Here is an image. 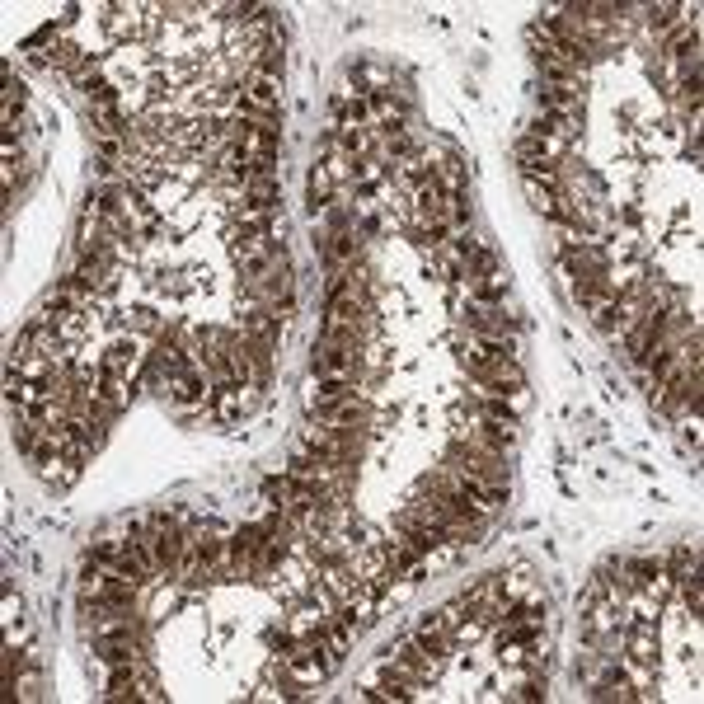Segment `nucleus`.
Wrapping results in <instances>:
<instances>
[{"label": "nucleus", "instance_id": "nucleus-3", "mask_svg": "<svg viewBox=\"0 0 704 704\" xmlns=\"http://www.w3.org/2000/svg\"><path fill=\"white\" fill-rule=\"evenodd\" d=\"M137 367V343L132 338H118L113 348H108V362H104V371H113V376H123L127 381V371Z\"/></svg>", "mask_w": 704, "mask_h": 704}, {"label": "nucleus", "instance_id": "nucleus-1", "mask_svg": "<svg viewBox=\"0 0 704 704\" xmlns=\"http://www.w3.org/2000/svg\"><path fill=\"white\" fill-rule=\"evenodd\" d=\"M390 662H395V667H399L404 676H409L414 686H428V681H437V672H442V658H432L428 648H418V639L395 643Z\"/></svg>", "mask_w": 704, "mask_h": 704}, {"label": "nucleus", "instance_id": "nucleus-2", "mask_svg": "<svg viewBox=\"0 0 704 704\" xmlns=\"http://www.w3.org/2000/svg\"><path fill=\"white\" fill-rule=\"evenodd\" d=\"M348 367H352V343L324 338L315 348V376H348Z\"/></svg>", "mask_w": 704, "mask_h": 704}]
</instances>
